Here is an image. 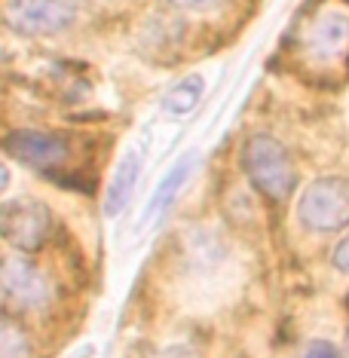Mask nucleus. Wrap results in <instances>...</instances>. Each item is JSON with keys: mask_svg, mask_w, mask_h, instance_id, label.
Segmentation results:
<instances>
[{"mask_svg": "<svg viewBox=\"0 0 349 358\" xmlns=\"http://www.w3.org/2000/svg\"><path fill=\"white\" fill-rule=\"evenodd\" d=\"M242 169H245L248 181L264 193L266 199H288L291 190L297 187V172L291 162L288 150L282 148L270 135H251L242 144Z\"/></svg>", "mask_w": 349, "mask_h": 358, "instance_id": "1", "label": "nucleus"}, {"mask_svg": "<svg viewBox=\"0 0 349 358\" xmlns=\"http://www.w3.org/2000/svg\"><path fill=\"white\" fill-rule=\"evenodd\" d=\"M297 221L306 230L331 233L349 221V184L340 178H319L300 193Z\"/></svg>", "mask_w": 349, "mask_h": 358, "instance_id": "2", "label": "nucleus"}, {"mask_svg": "<svg viewBox=\"0 0 349 358\" xmlns=\"http://www.w3.org/2000/svg\"><path fill=\"white\" fill-rule=\"evenodd\" d=\"M0 294L19 309H43L52 303V282L25 255H0Z\"/></svg>", "mask_w": 349, "mask_h": 358, "instance_id": "3", "label": "nucleus"}, {"mask_svg": "<svg viewBox=\"0 0 349 358\" xmlns=\"http://www.w3.org/2000/svg\"><path fill=\"white\" fill-rule=\"evenodd\" d=\"M50 227V208L37 199H10L0 206V239L19 255H31L43 245Z\"/></svg>", "mask_w": 349, "mask_h": 358, "instance_id": "4", "label": "nucleus"}, {"mask_svg": "<svg viewBox=\"0 0 349 358\" xmlns=\"http://www.w3.org/2000/svg\"><path fill=\"white\" fill-rule=\"evenodd\" d=\"M6 22L13 31L31 37L59 34L74 22V0H6Z\"/></svg>", "mask_w": 349, "mask_h": 358, "instance_id": "5", "label": "nucleus"}, {"mask_svg": "<svg viewBox=\"0 0 349 358\" xmlns=\"http://www.w3.org/2000/svg\"><path fill=\"white\" fill-rule=\"evenodd\" d=\"M6 150H10L13 157H19L22 162H31V166H40V169H52L68 159V144H64V138L52 135V132H37V129L10 132Z\"/></svg>", "mask_w": 349, "mask_h": 358, "instance_id": "6", "label": "nucleus"}, {"mask_svg": "<svg viewBox=\"0 0 349 358\" xmlns=\"http://www.w3.org/2000/svg\"><path fill=\"white\" fill-rule=\"evenodd\" d=\"M304 46L313 62H337L349 50V19L340 13H322L306 31Z\"/></svg>", "mask_w": 349, "mask_h": 358, "instance_id": "7", "label": "nucleus"}, {"mask_svg": "<svg viewBox=\"0 0 349 358\" xmlns=\"http://www.w3.org/2000/svg\"><path fill=\"white\" fill-rule=\"evenodd\" d=\"M193 166H197V159H193V153H187L178 166L169 172L166 178H162V184L157 187V193L150 196L148 202V208H144V215H141V227H150V224H157L162 215H166L169 208L175 206V199H178V193L184 190V184H187V178L193 172Z\"/></svg>", "mask_w": 349, "mask_h": 358, "instance_id": "8", "label": "nucleus"}, {"mask_svg": "<svg viewBox=\"0 0 349 358\" xmlns=\"http://www.w3.org/2000/svg\"><path fill=\"white\" fill-rule=\"evenodd\" d=\"M138 172H141V162H138V153H123L120 159L117 172H113L111 184H108V193H104V215L108 217H117L120 211L129 206L135 193V181H138Z\"/></svg>", "mask_w": 349, "mask_h": 358, "instance_id": "9", "label": "nucleus"}, {"mask_svg": "<svg viewBox=\"0 0 349 358\" xmlns=\"http://www.w3.org/2000/svg\"><path fill=\"white\" fill-rule=\"evenodd\" d=\"M202 89H206V83H202L199 74L184 77L181 83H175V86L166 92V99H162V108L172 113V117H187V113L199 104Z\"/></svg>", "mask_w": 349, "mask_h": 358, "instance_id": "10", "label": "nucleus"}, {"mask_svg": "<svg viewBox=\"0 0 349 358\" xmlns=\"http://www.w3.org/2000/svg\"><path fill=\"white\" fill-rule=\"evenodd\" d=\"M0 358H31L28 334L13 319H0Z\"/></svg>", "mask_w": 349, "mask_h": 358, "instance_id": "11", "label": "nucleus"}, {"mask_svg": "<svg viewBox=\"0 0 349 358\" xmlns=\"http://www.w3.org/2000/svg\"><path fill=\"white\" fill-rule=\"evenodd\" d=\"M181 10H193V13H208V10H218L224 0H172Z\"/></svg>", "mask_w": 349, "mask_h": 358, "instance_id": "12", "label": "nucleus"}, {"mask_svg": "<svg viewBox=\"0 0 349 358\" xmlns=\"http://www.w3.org/2000/svg\"><path fill=\"white\" fill-rule=\"evenodd\" d=\"M304 358H340V352L331 343H325V340H315V343H310Z\"/></svg>", "mask_w": 349, "mask_h": 358, "instance_id": "13", "label": "nucleus"}, {"mask_svg": "<svg viewBox=\"0 0 349 358\" xmlns=\"http://www.w3.org/2000/svg\"><path fill=\"white\" fill-rule=\"evenodd\" d=\"M334 266L340 273H349V236L334 248Z\"/></svg>", "mask_w": 349, "mask_h": 358, "instance_id": "14", "label": "nucleus"}, {"mask_svg": "<svg viewBox=\"0 0 349 358\" xmlns=\"http://www.w3.org/2000/svg\"><path fill=\"white\" fill-rule=\"evenodd\" d=\"M6 184H10V169H6L3 162H0V190H3Z\"/></svg>", "mask_w": 349, "mask_h": 358, "instance_id": "15", "label": "nucleus"}, {"mask_svg": "<svg viewBox=\"0 0 349 358\" xmlns=\"http://www.w3.org/2000/svg\"><path fill=\"white\" fill-rule=\"evenodd\" d=\"M346 346H349V334H346Z\"/></svg>", "mask_w": 349, "mask_h": 358, "instance_id": "16", "label": "nucleus"}]
</instances>
